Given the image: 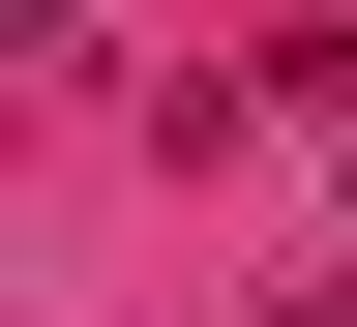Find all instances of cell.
Instances as JSON below:
<instances>
[{
    "mask_svg": "<svg viewBox=\"0 0 357 327\" xmlns=\"http://www.w3.org/2000/svg\"><path fill=\"white\" fill-rule=\"evenodd\" d=\"M0 60H60V0H0Z\"/></svg>",
    "mask_w": 357,
    "mask_h": 327,
    "instance_id": "6da1fadb",
    "label": "cell"
}]
</instances>
